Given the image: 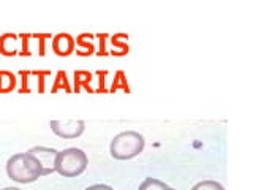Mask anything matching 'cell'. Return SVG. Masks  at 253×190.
I'll return each instance as SVG.
<instances>
[{"label": "cell", "mask_w": 253, "mask_h": 190, "mask_svg": "<svg viewBox=\"0 0 253 190\" xmlns=\"http://www.w3.org/2000/svg\"><path fill=\"white\" fill-rule=\"evenodd\" d=\"M6 174L11 181L19 184H30L46 176L42 162L32 152H18L8 158Z\"/></svg>", "instance_id": "6da1fadb"}, {"label": "cell", "mask_w": 253, "mask_h": 190, "mask_svg": "<svg viewBox=\"0 0 253 190\" xmlns=\"http://www.w3.org/2000/svg\"><path fill=\"white\" fill-rule=\"evenodd\" d=\"M146 146V140L141 133L126 130L116 135L111 140L109 152L111 157L116 160H131V158L138 157Z\"/></svg>", "instance_id": "7a4b0ae2"}, {"label": "cell", "mask_w": 253, "mask_h": 190, "mask_svg": "<svg viewBox=\"0 0 253 190\" xmlns=\"http://www.w3.org/2000/svg\"><path fill=\"white\" fill-rule=\"evenodd\" d=\"M89 158L83 149L68 147L59 150L54 160V170L63 178H76L87 170Z\"/></svg>", "instance_id": "3957f363"}, {"label": "cell", "mask_w": 253, "mask_h": 190, "mask_svg": "<svg viewBox=\"0 0 253 190\" xmlns=\"http://www.w3.org/2000/svg\"><path fill=\"white\" fill-rule=\"evenodd\" d=\"M51 130L63 140H76L79 138L85 130L84 121H76V119H68V121H51L49 122Z\"/></svg>", "instance_id": "277c9868"}, {"label": "cell", "mask_w": 253, "mask_h": 190, "mask_svg": "<svg viewBox=\"0 0 253 190\" xmlns=\"http://www.w3.org/2000/svg\"><path fill=\"white\" fill-rule=\"evenodd\" d=\"M29 152L34 154L40 162H42L44 173L46 174H51L54 173V160H55V155H57L59 150L57 149H51V147H43V146H38V147H32Z\"/></svg>", "instance_id": "5b68a950"}, {"label": "cell", "mask_w": 253, "mask_h": 190, "mask_svg": "<svg viewBox=\"0 0 253 190\" xmlns=\"http://www.w3.org/2000/svg\"><path fill=\"white\" fill-rule=\"evenodd\" d=\"M76 42L70 34H59L52 38V51L60 55V57H67V55L73 54Z\"/></svg>", "instance_id": "8992f818"}, {"label": "cell", "mask_w": 253, "mask_h": 190, "mask_svg": "<svg viewBox=\"0 0 253 190\" xmlns=\"http://www.w3.org/2000/svg\"><path fill=\"white\" fill-rule=\"evenodd\" d=\"M16 43H18V37H16L14 34L2 35L0 37V52H2L3 55H16L19 51Z\"/></svg>", "instance_id": "52a82bcc"}, {"label": "cell", "mask_w": 253, "mask_h": 190, "mask_svg": "<svg viewBox=\"0 0 253 190\" xmlns=\"http://www.w3.org/2000/svg\"><path fill=\"white\" fill-rule=\"evenodd\" d=\"M16 87V76L11 71L0 70V94H8Z\"/></svg>", "instance_id": "ba28073f"}, {"label": "cell", "mask_w": 253, "mask_h": 190, "mask_svg": "<svg viewBox=\"0 0 253 190\" xmlns=\"http://www.w3.org/2000/svg\"><path fill=\"white\" fill-rule=\"evenodd\" d=\"M90 79H92V75L89 73V71L85 70H78L75 71V91H81V87H84L85 91H89L90 87Z\"/></svg>", "instance_id": "9c48e42d"}, {"label": "cell", "mask_w": 253, "mask_h": 190, "mask_svg": "<svg viewBox=\"0 0 253 190\" xmlns=\"http://www.w3.org/2000/svg\"><path fill=\"white\" fill-rule=\"evenodd\" d=\"M166 187H168V186H166L165 182L160 181V179H157V178H146L139 184L138 190H165Z\"/></svg>", "instance_id": "30bf717a"}, {"label": "cell", "mask_w": 253, "mask_h": 190, "mask_svg": "<svg viewBox=\"0 0 253 190\" xmlns=\"http://www.w3.org/2000/svg\"><path fill=\"white\" fill-rule=\"evenodd\" d=\"M67 91L70 92V84L67 81V73L65 71H57V76H55V81H54V86H52V92H57V91Z\"/></svg>", "instance_id": "8fae6325"}, {"label": "cell", "mask_w": 253, "mask_h": 190, "mask_svg": "<svg viewBox=\"0 0 253 190\" xmlns=\"http://www.w3.org/2000/svg\"><path fill=\"white\" fill-rule=\"evenodd\" d=\"M192 190H225V189L217 181H201V182H196L192 187Z\"/></svg>", "instance_id": "7c38bea8"}, {"label": "cell", "mask_w": 253, "mask_h": 190, "mask_svg": "<svg viewBox=\"0 0 253 190\" xmlns=\"http://www.w3.org/2000/svg\"><path fill=\"white\" fill-rule=\"evenodd\" d=\"M119 87H122V89L125 92H128V83H126V79H125V75H124V71H117L116 76H114V83H113V91L119 89Z\"/></svg>", "instance_id": "4fadbf2b"}, {"label": "cell", "mask_w": 253, "mask_h": 190, "mask_svg": "<svg viewBox=\"0 0 253 190\" xmlns=\"http://www.w3.org/2000/svg\"><path fill=\"white\" fill-rule=\"evenodd\" d=\"M84 190H114V189L111 186H108V184H93V186H89Z\"/></svg>", "instance_id": "5bb4252c"}, {"label": "cell", "mask_w": 253, "mask_h": 190, "mask_svg": "<svg viewBox=\"0 0 253 190\" xmlns=\"http://www.w3.org/2000/svg\"><path fill=\"white\" fill-rule=\"evenodd\" d=\"M2 190H21L19 187H5V189H2Z\"/></svg>", "instance_id": "9a60e30c"}, {"label": "cell", "mask_w": 253, "mask_h": 190, "mask_svg": "<svg viewBox=\"0 0 253 190\" xmlns=\"http://www.w3.org/2000/svg\"><path fill=\"white\" fill-rule=\"evenodd\" d=\"M165 190H176V189H171V187H166Z\"/></svg>", "instance_id": "2e32d148"}]
</instances>
